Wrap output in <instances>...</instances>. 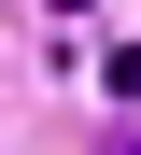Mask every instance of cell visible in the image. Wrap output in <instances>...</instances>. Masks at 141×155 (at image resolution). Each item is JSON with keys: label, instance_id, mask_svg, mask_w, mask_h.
I'll return each mask as SVG.
<instances>
[{"label": "cell", "instance_id": "obj_1", "mask_svg": "<svg viewBox=\"0 0 141 155\" xmlns=\"http://www.w3.org/2000/svg\"><path fill=\"white\" fill-rule=\"evenodd\" d=\"M113 99H127V113H141V42H113Z\"/></svg>", "mask_w": 141, "mask_h": 155}, {"label": "cell", "instance_id": "obj_2", "mask_svg": "<svg viewBox=\"0 0 141 155\" xmlns=\"http://www.w3.org/2000/svg\"><path fill=\"white\" fill-rule=\"evenodd\" d=\"M85 155H141V127H99V141H85Z\"/></svg>", "mask_w": 141, "mask_h": 155}]
</instances>
